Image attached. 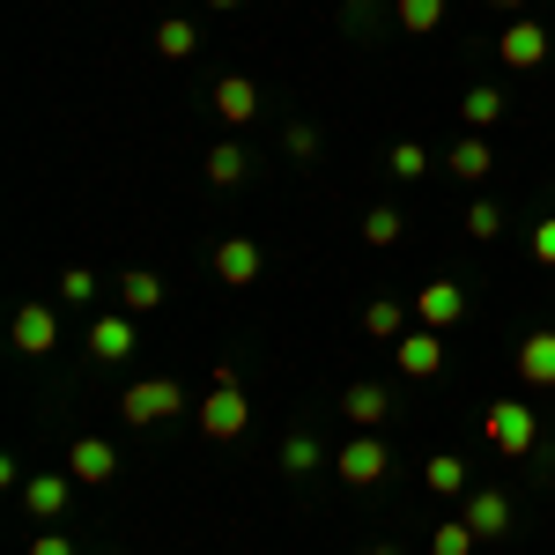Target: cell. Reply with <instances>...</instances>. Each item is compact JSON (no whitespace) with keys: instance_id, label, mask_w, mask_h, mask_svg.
Returning <instances> with one entry per match:
<instances>
[{"instance_id":"obj_12","label":"cell","mask_w":555,"mask_h":555,"mask_svg":"<svg viewBox=\"0 0 555 555\" xmlns=\"http://www.w3.org/2000/svg\"><path fill=\"white\" fill-rule=\"evenodd\" d=\"M75 489H82V481H75V474L60 467H44V474H30V481H23V504H30V518H60L67 512V504H75Z\"/></svg>"},{"instance_id":"obj_4","label":"cell","mask_w":555,"mask_h":555,"mask_svg":"<svg viewBox=\"0 0 555 555\" xmlns=\"http://www.w3.org/2000/svg\"><path fill=\"white\" fill-rule=\"evenodd\" d=\"M119 415L133 429H156V423H171V415H185V392H178V378H133L119 392Z\"/></svg>"},{"instance_id":"obj_35","label":"cell","mask_w":555,"mask_h":555,"mask_svg":"<svg viewBox=\"0 0 555 555\" xmlns=\"http://www.w3.org/2000/svg\"><path fill=\"white\" fill-rule=\"evenodd\" d=\"M489 8H504V15H526V0H489Z\"/></svg>"},{"instance_id":"obj_6","label":"cell","mask_w":555,"mask_h":555,"mask_svg":"<svg viewBox=\"0 0 555 555\" xmlns=\"http://www.w3.org/2000/svg\"><path fill=\"white\" fill-rule=\"evenodd\" d=\"M548 44H555V38L533 23V15H512V23H504V38H496V60H504L512 75H533V67L548 60Z\"/></svg>"},{"instance_id":"obj_27","label":"cell","mask_w":555,"mask_h":555,"mask_svg":"<svg viewBox=\"0 0 555 555\" xmlns=\"http://www.w3.org/2000/svg\"><path fill=\"white\" fill-rule=\"evenodd\" d=\"M385 171L400 178V185H415V178L429 171V149H423V141H392V156H385Z\"/></svg>"},{"instance_id":"obj_8","label":"cell","mask_w":555,"mask_h":555,"mask_svg":"<svg viewBox=\"0 0 555 555\" xmlns=\"http://www.w3.org/2000/svg\"><path fill=\"white\" fill-rule=\"evenodd\" d=\"M460 319H467V289H460V282H423V289H415V326L452 334Z\"/></svg>"},{"instance_id":"obj_10","label":"cell","mask_w":555,"mask_h":555,"mask_svg":"<svg viewBox=\"0 0 555 555\" xmlns=\"http://www.w3.org/2000/svg\"><path fill=\"white\" fill-rule=\"evenodd\" d=\"M208 104H215L222 127H253V119H259V82H253V75H222V82L208 89Z\"/></svg>"},{"instance_id":"obj_32","label":"cell","mask_w":555,"mask_h":555,"mask_svg":"<svg viewBox=\"0 0 555 555\" xmlns=\"http://www.w3.org/2000/svg\"><path fill=\"white\" fill-rule=\"evenodd\" d=\"M282 149H289L297 164H311V156H319V127H289V133H282Z\"/></svg>"},{"instance_id":"obj_33","label":"cell","mask_w":555,"mask_h":555,"mask_svg":"<svg viewBox=\"0 0 555 555\" xmlns=\"http://www.w3.org/2000/svg\"><path fill=\"white\" fill-rule=\"evenodd\" d=\"M30 555H75V541H67V533H52V526H44L38 541H30Z\"/></svg>"},{"instance_id":"obj_11","label":"cell","mask_w":555,"mask_h":555,"mask_svg":"<svg viewBox=\"0 0 555 555\" xmlns=\"http://www.w3.org/2000/svg\"><path fill=\"white\" fill-rule=\"evenodd\" d=\"M392 356H400V378H437V371H444V334L408 326V334L392 341Z\"/></svg>"},{"instance_id":"obj_30","label":"cell","mask_w":555,"mask_h":555,"mask_svg":"<svg viewBox=\"0 0 555 555\" xmlns=\"http://www.w3.org/2000/svg\"><path fill=\"white\" fill-rule=\"evenodd\" d=\"M96 289H104V282H96L89 267H67V274H60V304H96Z\"/></svg>"},{"instance_id":"obj_18","label":"cell","mask_w":555,"mask_h":555,"mask_svg":"<svg viewBox=\"0 0 555 555\" xmlns=\"http://www.w3.org/2000/svg\"><path fill=\"white\" fill-rule=\"evenodd\" d=\"M274 460H282V474H289V481H304V474H319V467H326V460H334V452H326V444H319V429H289V437H282V452H274Z\"/></svg>"},{"instance_id":"obj_28","label":"cell","mask_w":555,"mask_h":555,"mask_svg":"<svg viewBox=\"0 0 555 555\" xmlns=\"http://www.w3.org/2000/svg\"><path fill=\"white\" fill-rule=\"evenodd\" d=\"M400 230H408V222H400V208H371V215H363V245H378V253H392V245H400Z\"/></svg>"},{"instance_id":"obj_5","label":"cell","mask_w":555,"mask_h":555,"mask_svg":"<svg viewBox=\"0 0 555 555\" xmlns=\"http://www.w3.org/2000/svg\"><path fill=\"white\" fill-rule=\"evenodd\" d=\"M133 348H141L133 341V311H96V319H89V363H96V371H119Z\"/></svg>"},{"instance_id":"obj_26","label":"cell","mask_w":555,"mask_h":555,"mask_svg":"<svg viewBox=\"0 0 555 555\" xmlns=\"http://www.w3.org/2000/svg\"><path fill=\"white\" fill-rule=\"evenodd\" d=\"M481 548V533H474L467 518H444L437 533H429V555H474Z\"/></svg>"},{"instance_id":"obj_9","label":"cell","mask_w":555,"mask_h":555,"mask_svg":"<svg viewBox=\"0 0 555 555\" xmlns=\"http://www.w3.org/2000/svg\"><path fill=\"white\" fill-rule=\"evenodd\" d=\"M8 341H15V356H52L60 348V311L52 304H23L8 319Z\"/></svg>"},{"instance_id":"obj_21","label":"cell","mask_w":555,"mask_h":555,"mask_svg":"<svg viewBox=\"0 0 555 555\" xmlns=\"http://www.w3.org/2000/svg\"><path fill=\"white\" fill-rule=\"evenodd\" d=\"M201 171H208V185H215V193H230V185H245V171H253V156H245L237 141H215Z\"/></svg>"},{"instance_id":"obj_15","label":"cell","mask_w":555,"mask_h":555,"mask_svg":"<svg viewBox=\"0 0 555 555\" xmlns=\"http://www.w3.org/2000/svg\"><path fill=\"white\" fill-rule=\"evenodd\" d=\"M518 385L555 392V326H541V334H526V341H518Z\"/></svg>"},{"instance_id":"obj_2","label":"cell","mask_w":555,"mask_h":555,"mask_svg":"<svg viewBox=\"0 0 555 555\" xmlns=\"http://www.w3.org/2000/svg\"><path fill=\"white\" fill-rule=\"evenodd\" d=\"M385 467H392V444H385V429H356V437H341V452H334V474H341V489H378Z\"/></svg>"},{"instance_id":"obj_29","label":"cell","mask_w":555,"mask_h":555,"mask_svg":"<svg viewBox=\"0 0 555 555\" xmlns=\"http://www.w3.org/2000/svg\"><path fill=\"white\" fill-rule=\"evenodd\" d=\"M460 222H467V237H474V245H489V237H504V208H496V201H474V208L460 215Z\"/></svg>"},{"instance_id":"obj_23","label":"cell","mask_w":555,"mask_h":555,"mask_svg":"<svg viewBox=\"0 0 555 555\" xmlns=\"http://www.w3.org/2000/svg\"><path fill=\"white\" fill-rule=\"evenodd\" d=\"M392 23L408 38H429V30H444V0H392Z\"/></svg>"},{"instance_id":"obj_31","label":"cell","mask_w":555,"mask_h":555,"mask_svg":"<svg viewBox=\"0 0 555 555\" xmlns=\"http://www.w3.org/2000/svg\"><path fill=\"white\" fill-rule=\"evenodd\" d=\"M526 253H533V267H555V215H541V222H533Z\"/></svg>"},{"instance_id":"obj_36","label":"cell","mask_w":555,"mask_h":555,"mask_svg":"<svg viewBox=\"0 0 555 555\" xmlns=\"http://www.w3.org/2000/svg\"><path fill=\"white\" fill-rule=\"evenodd\" d=\"M371 555H400V541H378V548H371Z\"/></svg>"},{"instance_id":"obj_25","label":"cell","mask_w":555,"mask_h":555,"mask_svg":"<svg viewBox=\"0 0 555 555\" xmlns=\"http://www.w3.org/2000/svg\"><path fill=\"white\" fill-rule=\"evenodd\" d=\"M363 334H371V341H400V334H408V304H392V297L363 304Z\"/></svg>"},{"instance_id":"obj_34","label":"cell","mask_w":555,"mask_h":555,"mask_svg":"<svg viewBox=\"0 0 555 555\" xmlns=\"http://www.w3.org/2000/svg\"><path fill=\"white\" fill-rule=\"evenodd\" d=\"M201 8H208V15H237L245 0H201Z\"/></svg>"},{"instance_id":"obj_20","label":"cell","mask_w":555,"mask_h":555,"mask_svg":"<svg viewBox=\"0 0 555 555\" xmlns=\"http://www.w3.org/2000/svg\"><path fill=\"white\" fill-rule=\"evenodd\" d=\"M119 311H164V274H149V267H127L119 274Z\"/></svg>"},{"instance_id":"obj_17","label":"cell","mask_w":555,"mask_h":555,"mask_svg":"<svg viewBox=\"0 0 555 555\" xmlns=\"http://www.w3.org/2000/svg\"><path fill=\"white\" fill-rule=\"evenodd\" d=\"M444 171L460 178V185H481V178L496 171V149H489L481 133H460V141H452V156H444Z\"/></svg>"},{"instance_id":"obj_16","label":"cell","mask_w":555,"mask_h":555,"mask_svg":"<svg viewBox=\"0 0 555 555\" xmlns=\"http://www.w3.org/2000/svg\"><path fill=\"white\" fill-rule=\"evenodd\" d=\"M341 415L356 429H385V415H392V392H385V385H371V378H356L341 392Z\"/></svg>"},{"instance_id":"obj_22","label":"cell","mask_w":555,"mask_h":555,"mask_svg":"<svg viewBox=\"0 0 555 555\" xmlns=\"http://www.w3.org/2000/svg\"><path fill=\"white\" fill-rule=\"evenodd\" d=\"M423 489L429 496H460V489H467V460H460V452H429L423 460Z\"/></svg>"},{"instance_id":"obj_24","label":"cell","mask_w":555,"mask_h":555,"mask_svg":"<svg viewBox=\"0 0 555 555\" xmlns=\"http://www.w3.org/2000/svg\"><path fill=\"white\" fill-rule=\"evenodd\" d=\"M156 52H164V60H193V52H201V30H193V23H185V15H164V23H156Z\"/></svg>"},{"instance_id":"obj_1","label":"cell","mask_w":555,"mask_h":555,"mask_svg":"<svg viewBox=\"0 0 555 555\" xmlns=\"http://www.w3.org/2000/svg\"><path fill=\"white\" fill-rule=\"evenodd\" d=\"M481 437H489L504 460H533V452H541V415H533L526 400H496V408L481 415Z\"/></svg>"},{"instance_id":"obj_7","label":"cell","mask_w":555,"mask_h":555,"mask_svg":"<svg viewBox=\"0 0 555 555\" xmlns=\"http://www.w3.org/2000/svg\"><path fill=\"white\" fill-rule=\"evenodd\" d=\"M208 267H215V282H222V289H253L259 267H267V253H259L253 237H215Z\"/></svg>"},{"instance_id":"obj_37","label":"cell","mask_w":555,"mask_h":555,"mask_svg":"<svg viewBox=\"0 0 555 555\" xmlns=\"http://www.w3.org/2000/svg\"><path fill=\"white\" fill-rule=\"evenodd\" d=\"M104 555H119V548H104Z\"/></svg>"},{"instance_id":"obj_14","label":"cell","mask_w":555,"mask_h":555,"mask_svg":"<svg viewBox=\"0 0 555 555\" xmlns=\"http://www.w3.org/2000/svg\"><path fill=\"white\" fill-rule=\"evenodd\" d=\"M67 474H75L82 489H104V481L119 474V452H112L104 437H75V444H67Z\"/></svg>"},{"instance_id":"obj_13","label":"cell","mask_w":555,"mask_h":555,"mask_svg":"<svg viewBox=\"0 0 555 555\" xmlns=\"http://www.w3.org/2000/svg\"><path fill=\"white\" fill-rule=\"evenodd\" d=\"M460 518H467L481 541H504V533H512V496H504V489H467Z\"/></svg>"},{"instance_id":"obj_19","label":"cell","mask_w":555,"mask_h":555,"mask_svg":"<svg viewBox=\"0 0 555 555\" xmlns=\"http://www.w3.org/2000/svg\"><path fill=\"white\" fill-rule=\"evenodd\" d=\"M504 112H512V104H504V89H496V82H474L467 96H460V127H467V133H489Z\"/></svg>"},{"instance_id":"obj_3","label":"cell","mask_w":555,"mask_h":555,"mask_svg":"<svg viewBox=\"0 0 555 555\" xmlns=\"http://www.w3.org/2000/svg\"><path fill=\"white\" fill-rule=\"evenodd\" d=\"M193 423H201V437H208V444H237V437L253 429V400H245L237 385L215 378V392L201 400V408H193Z\"/></svg>"}]
</instances>
